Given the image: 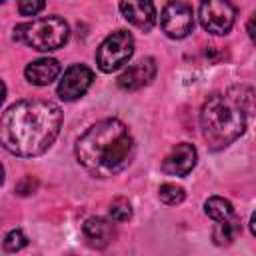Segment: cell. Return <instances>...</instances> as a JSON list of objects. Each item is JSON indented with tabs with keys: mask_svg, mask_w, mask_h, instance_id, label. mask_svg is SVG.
Returning a JSON list of instances; mask_svg holds the SVG:
<instances>
[{
	"mask_svg": "<svg viewBox=\"0 0 256 256\" xmlns=\"http://www.w3.org/2000/svg\"><path fill=\"white\" fill-rule=\"evenodd\" d=\"M108 214H110V218L116 220V222H126V220L132 218V204H130L126 198H116V200L110 204Z\"/></svg>",
	"mask_w": 256,
	"mask_h": 256,
	"instance_id": "e0dca14e",
	"label": "cell"
},
{
	"mask_svg": "<svg viewBox=\"0 0 256 256\" xmlns=\"http://www.w3.org/2000/svg\"><path fill=\"white\" fill-rule=\"evenodd\" d=\"M240 234V220L236 216H230L226 220H216V226L212 230V240L218 246H228L236 240Z\"/></svg>",
	"mask_w": 256,
	"mask_h": 256,
	"instance_id": "5bb4252c",
	"label": "cell"
},
{
	"mask_svg": "<svg viewBox=\"0 0 256 256\" xmlns=\"http://www.w3.org/2000/svg\"><path fill=\"white\" fill-rule=\"evenodd\" d=\"M134 52V38L126 30H116L102 40L96 50V64L102 72H114L124 66Z\"/></svg>",
	"mask_w": 256,
	"mask_h": 256,
	"instance_id": "5b68a950",
	"label": "cell"
},
{
	"mask_svg": "<svg viewBox=\"0 0 256 256\" xmlns=\"http://www.w3.org/2000/svg\"><path fill=\"white\" fill-rule=\"evenodd\" d=\"M156 76V60L154 58H142L128 66L120 76H118V86L122 90L134 92L144 86H148Z\"/></svg>",
	"mask_w": 256,
	"mask_h": 256,
	"instance_id": "30bf717a",
	"label": "cell"
},
{
	"mask_svg": "<svg viewBox=\"0 0 256 256\" xmlns=\"http://www.w3.org/2000/svg\"><path fill=\"white\" fill-rule=\"evenodd\" d=\"M92 80H94V74H92V70L88 66L72 64V66H68L64 70V74H62V78L58 82L56 92H58V96L62 100L72 102V100H78L80 96L86 94V90L90 88Z\"/></svg>",
	"mask_w": 256,
	"mask_h": 256,
	"instance_id": "ba28073f",
	"label": "cell"
},
{
	"mask_svg": "<svg viewBox=\"0 0 256 256\" xmlns=\"http://www.w3.org/2000/svg\"><path fill=\"white\" fill-rule=\"evenodd\" d=\"M62 126V110L48 100H20L8 106L0 120V142L16 156L46 152Z\"/></svg>",
	"mask_w": 256,
	"mask_h": 256,
	"instance_id": "6da1fadb",
	"label": "cell"
},
{
	"mask_svg": "<svg viewBox=\"0 0 256 256\" xmlns=\"http://www.w3.org/2000/svg\"><path fill=\"white\" fill-rule=\"evenodd\" d=\"M26 244H28V238H26V234H24L22 230H12V232H8V234L4 236V242H2V246H4L6 252H18V250H22Z\"/></svg>",
	"mask_w": 256,
	"mask_h": 256,
	"instance_id": "ac0fdd59",
	"label": "cell"
},
{
	"mask_svg": "<svg viewBox=\"0 0 256 256\" xmlns=\"http://www.w3.org/2000/svg\"><path fill=\"white\" fill-rule=\"evenodd\" d=\"M246 30H248V36L252 38V42H256V12H254V14H252V18L248 20Z\"/></svg>",
	"mask_w": 256,
	"mask_h": 256,
	"instance_id": "44dd1931",
	"label": "cell"
},
{
	"mask_svg": "<svg viewBox=\"0 0 256 256\" xmlns=\"http://www.w3.org/2000/svg\"><path fill=\"white\" fill-rule=\"evenodd\" d=\"M16 40L24 42L26 46L40 50V52H52L62 48L68 42L70 30L68 24L58 16H46L36 18L30 22H24L14 28Z\"/></svg>",
	"mask_w": 256,
	"mask_h": 256,
	"instance_id": "277c9868",
	"label": "cell"
},
{
	"mask_svg": "<svg viewBox=\"0 0 256 256\" xmlns=\"http://www.w3.org/2000/svg\"><path fill=\"white\" fill-rule=\"evenodd\" d=\"M250 230H252V234L256 236V210H254L252 216H250Z\"/></svg>",
	"mask_w": 256,
	"mask_h": 256,
	"instance_id": "7402d4cb",
	"label": "cell"
},
{
	"mask_svg": "<svg viewBox=\"0 0 256 256\" xmlns=\"http://www.w3.org/2000/svg\"><path fill=\"white\" fill-rule=\"evenodd\" d=\"M160 28L168 38L182 40L194 28V14L192 8L182 0H170L162 8L160 14Z\"/></svg>",
	"mask_w": 256,
	"mask_h": 256,
	"instance_id": "52a82bcc",
	"label": "cell"
},
{
	"mask_svg": "<svg viewBox=\"0 0 256 256\" xmlns=\"http://www.w3.org/2000/svg\"><path fill=\"white\" fill-rule=\"evenodd\" d=\"M196 160H198L196 148L188 142H180L162 160V170L168 176H186L196 166Z\"/></svg>",
	"mask_w": 256,
	"mask_h": 256,
	"instance_id": "9c48e42d",
	"label": "cell"
},
{
	"mask_svg": "<svg viewBox=\"0 0 256 256\" xmlns=\"http://www.w3.org/2000/svg\"><path fill=\"white\" fill-rule=\"evenodd\" d=\"M256 114V90L250 86H232L222 94H212L202 104L200 126L206 144L222 150L236 142L248 120Z\"/></svg>",
	"mask_w": 256,
	"mask_h": 256,
	"instance_id": "3957f363",
	"label": "cell"
},
{
	"mask_svg": "<svg viewBox=\"0 0 256 256\" xmlns=\"http://www.w3.org/2000/svg\"><path fill=\"white\" fill-rule=\"evenodd\" d=\"M34 188H36V182H34V180L28 176V178H24V180H22V182L16 186V192H18V194H30Z\"/></svg>",
	"mask_w": 256,
	"mask_h": 256,
	"instance_id": "ffe728a7",
	"label": "cell"
},
{
	"mask_svg": "<svg viewBox=\"0 0 256 256\" xmlns=\"http://www.w3.org/2000/svg\"><path fill=\"white\" fill-rule=\"evenodd\" d=\"M204 212L208 218H212L214 222L216 220H226L230 216H234V208L230 204V200L222 198V196H210L206 202H204Z\"/></svg>",
	"mask_w": 256,
	"mask_h": 256,
	"instance_id": "9a60e30c",
	"label": "cell"
},
{
	"mask_svg": "<svg viewBox=\"0 0 256 256\" xmlns=\"http://www.w3.org/2000/svg\"><path fill=\"white\" fill-rule=\"evenodd\" d=\"M84 230V236H86V242L92 246V248H106L114 236H116V230H114V224L106 218H88L82 226Z\"/></svg>",
	"mask_w": 256,
	"mask_h": 256,
	"instance_id": "7c38bea8",
	"label": "cell"
},
{
	"mask_svg": "<svg viewBox=\"0 0 256 256\" xmlns=\"http://www.w3.org/2000/svg\"><path fill=\"white\" fill-rule=\"evenodd\" d=\"M198 18L206 32L214 36H224L234 26L236 10L228 0H202L198 8Z\"/></svg>",
	"mask_w": 256,
	"mask_h": 256,
	"instance_id": "8992f818",
	"label": "cell"
},
{
	"mask_svg": "<svg viewBox=\"0 0 256 256\" xmlns=\"http://www.w3.org/2000/svg\"><path fill=\"white\" fill-rule=\"evenodd\" d=\"M60 74V64L54 58H38L30 62L24 70V76L34 86H48Z\"/></svg>",
	"mask_w": 256,
	"mask_h": 256,
	"instance_id": "4fadbf2b",
	"label": "cell"
},
{
	"mask_svg": "<svg viewBox=\"0 0 256 256\" xmlns=\"http://www.w3.org/2000/svg\"><path fill=\"white\" fill-rule=\"evenodd\" d=\"M16 4L22 16H36L44 8V0H16Z\"/></svg>",
	"mask_w": 256,
	"mask_h": 256,
	"instance_id": "d6986e66",
	"label": "cell"
},
{
	"mask_svg": "<svg viewBox=\"0 0 256 256\" xmlns=\"http://www.w3.org/2000/svg\"><path fill=\"white\" fill-rule=\"evenodd\" d=\"M76 160L92 176H112L124 170L136 152L132 132L118 118L92 124L76 142Z\"/></svg>",
	"mask_w": 256,
	"mask_h": 256,
	"instance_id": "7a4b0ae2",
	"label": "cell"
},
{
	"mask_svg": "<svg viewBox=\"0 0 256 256\" xmlns=\"http://www.w3.org/2000/svg\"><path fill=\"white\" fill-rule=\"evenodd\" d=\"M158 198H160L164 204H168V206H176V204H180V202L186 198V192H184L182 186H178V184H174V182H164V184L158 188Z\"/></svg>",
	"mask_w": 256,
	"mask_h": 256,
	"instance_id": "2e32d148",
	"label": "cell"
},
{
	"mask_svg": "<svg viewBox=\"0 0 256 256\" xmlns=\"http://www.w3.org/2000/svg\"><path fill=\"white\" fill-rule=\"evenodd\" d=\"M120 12L134 28L144 32L152 30L156 24V8L152 0H120Z\"/></svg>",
	"mask_w": 256,
	"mask_h": 256,
	"instance_id": "8fae6325",
	"label": "cell"
}]
</instances>
